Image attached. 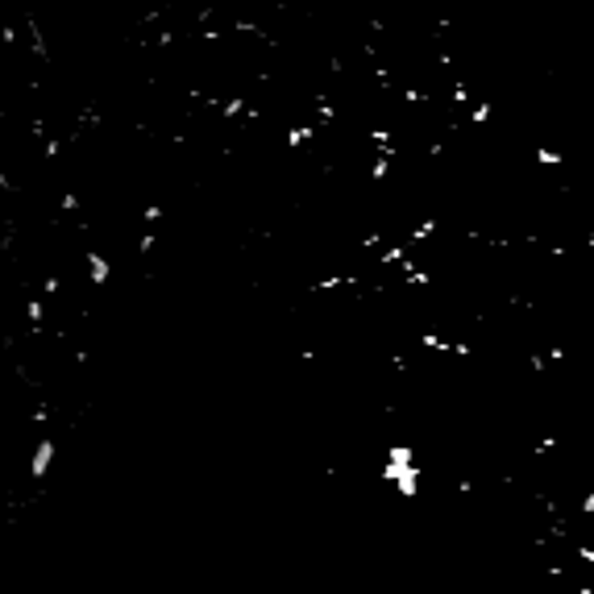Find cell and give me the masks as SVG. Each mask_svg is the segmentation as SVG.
<instances>
[{"mask_svg":"<svg viewBox=\"0 0 594 594\" xmlns=\"http://www.w3.org/2000/svg\"><path fill=\"white\" fill-rule=\"evenodd\" d=\"M55 453H59V445H55V440H38V449H33V457H30V474L38 478V482L50 474V466H55Z\"/></svg>","mask_w":594,"mask_h":594,"instance_id":"6da1fadb","label":"cell"},{"mask_svg":"<svg viewBox=\"0 0 594 594\" xmlns=\"http://www.w3.org/2000/svg\"><path fill=\"white\" fill-rule=\"evenodd\" d=\"M84 262H88V279H92L96 287H104V282L113 279V262H108L100 250H88L84 253Z\"/></svg>","mask_w":594,"mask_h":594,"instance_id":"7a4b0ae2","label":"cell"}]
</instances>
